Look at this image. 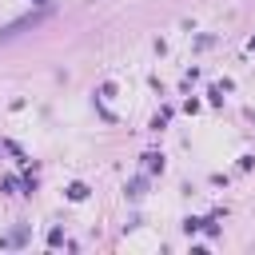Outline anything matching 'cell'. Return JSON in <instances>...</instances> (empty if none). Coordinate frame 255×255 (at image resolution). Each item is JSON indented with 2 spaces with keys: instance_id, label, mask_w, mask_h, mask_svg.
Listing matches in <instances>:
<instances>
[{
  "instance_id": "6da1fadb",
  "label": "cell",
  "mask_w": 255,
  "mask_h": 255,
  "mask_svg": "<svg viewBox=\"0 0 255 255\" xmlns=\"http://www.w3.org/2000/svg\"><path fill=\"white\" fill-rule=\"evenodd\" d=\"M44 20V12H32V16H20V20H12V24H4L0 28V44H8V40H16L20 32H28V28H36Z\"/></svg>"
},
{
  "instance_id": "7a4b0ae2",
  "label": "cell",
  "mask_w": 255,
  "mask_h": 255,
  "mask_svg": "<svg viewBox=\"0 0 255 255\" xmlns=\"http://www.w3.org/2000/svg\"><path fill=\"white\" fill-rule=\"evenodd\" d=\"M68 199H76V203L88 199V187H84V183H72V187H68Z\"/></svg>"
},
{
  "instance_id": "3957f363",
  "label": "cell",
  "mask_w": 255,
  "mask_h": 255,
  "mask_svg": "<svg viewBox=\"0 0 255 255\" xmlns=\"http://www.w3.org/2000/svg\"><path fill=\"white\" fill-rule=\"evenodd\" d=\"M143 187H147L143 179H131V183H128V195H131V199H139V195H143Z\"/></svg>"
},
{
  "instance_id": "277c9868",
  "label": "cell",
  "mask_w": 255,
  "mask_h": 255,
  "mask_svg": "<svg viewBox=\"0 0 255 255\" xmlns=\"http://www.w3.org/2000/svg\"><path fill=\"white\" fill-rule=\"evenodd\" d=\"M147 159V171H163V155H143Z\"/></svg>"
}]
</instances>
